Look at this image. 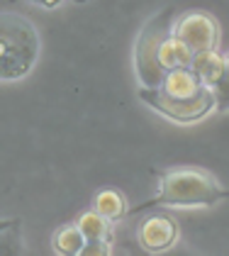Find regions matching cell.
<instances>
[{"mask_svg":"<svg viewBox=\"0 0 229 256\" xmlns=\"http://www.w3.org/2000/svg\"><path fill=\"white\" fill-rule=\"evenodd\" d=\"M229 198V190H224L208 171L200 168H173L161 174L158 180V193L152 200H144L142 205H136L130 210V215L144 212V210H154L161 205H188V208H198V205H214L220 200Z\"/></svg>","mask_w":229,"mask_h":256,"instance_id":"6da1fadb","label":"cell"},{"mask_svg":"<svg viewBox=\"0 0 229 256\" xmlns=\"http://www.w3.org/2000/svg\"><path fill=\"white\" fill-rule=\"evenodd\" d=\"M39 59L37 27L20 12L0 15V78H24Z\"/></svg>","mask_w":229,"mask_h":256,"instance_id":"7a4b0ae2","label":"cell"},{"mask_svg":"<svg viewBox=\"0 0 229 256\" xmlns=\"http://www.w3.org/2000/svg\"><path fill=\"white\" fill-rule=\"evenodd\" d=\"M173 18H176L173 8L158 10L152 20H146L136 37L134 68H136V78L142 83V88H161V83L166 78V68L158 61V49L164 40L173 34Z\"/></svg>","mask_w":229,"mask_h":256,"instance_id":"3957f363","label":"cell"},{"mask_svg":"<svg viewBox=\"0 0 229 256\" xmlns=\"http://www.w3.org/2000/svg\"><path fill=\"white\" fill-rule=\"evenodd\" d=\"M139 98L144 100L149 108H154L158 115H166V118L176 120V122H198V120H202L205 115H210L212 110H217L214 93H212L210 86L192 100L171 98L161 88H142L139 90Z\"/></svg>","mask_w":229,"mask_h":256,"instance_id":"277c9868","label":"cell"},{"mask_svg":"<svg viewBox=\"0 0 229 256\" xmlns=\"http://www.w3.org/2000/svg\"><path fill=\"white\" fill-rule=\"evenodd\" d=\"M173 34L192 54L210 52V49H217V44H220V22L205 10H192L173 24Z\"/></svg>","mask_w":229,"mask_h":256,"instance_id":"5b68a950","label":"cell"},{"mask_svg":"<svg viewBox=\"0 0 229 256\" xmlns=\"http://www.w3.org/2000/svg\"><path fill=\"white\" fill-rule=\"evenodd\" d=\"M136 236H139L142 249L154 252V254L156 252H166L178 239V224L166 212H154V215L144 217V222L139 224V234Z\"/></svg>","mask_w":229,"mask_h":256,"instance_id":"8992f818","label":"cell"},{"mask_svg":"<svg viewBox=\"0 0 229 256\" xmlns=\"http://www.w3.org/2000/svg\"><path fill=\"white\" fill-rule=\"evenodd\" d=\"M208 86L202 83V78L195 74L192 66H178V68H171L166 71V78L161 83V90L171 98L178 100H192L198 98Z\"/></svg>","mask_w":229,"mask_h":256,"instance_id":"52a82bcc","label":"cell"},{"mask_svg":"<svg viewBox=\"0 0 229 256\" xmlns=\"http://www.w3.org/2000/svg\"><path fill=\"white\" fill-rule=\"evenodd\" d=\"M192 59H195V54H192L190 49L178 40L176 34L166 37L164 44H161V49H158V61H161V66H164L166 71L178 68V66H190Z\"/></svg>","mask_w":229,"mask_h":256,"instance_id":"ba28073f","label":"cell"},{"mask_svg":"<svg viewBox=\"0 0 229 256\" xmlns=\"http://www.w3.org/2000/svg\"><path fill=\"white\" fill-rule=\"evenodd\" d=\"M86 234H83V230L76 224H61L54 236H52V244H54V249H56L58 254L64 256H76L83 252V246H86Z\"/></svg>","mask_w":229,"mask_h":256,"instance_id":"9c48e42d","label":"cell"},{"mask_svg":"<svg viewBox=\"0 0 229 256\" xmlns=\"http://www.w3.org/2000/svg\"><path fill=\"white\" fill-rule=\"evenodd\" d=\"M93 208H96L100 215H105L110 222H117V220H122L124 215H130V210H127V200L124 196L117 190V188H105V190H100L93 200Z\"/></svg>","mask_w":229,"mask_h":256,"instance_id":"30bf717a","label":"cell"},{"mask_svg":"<svg viewBox=\"0 0 229 256\" xmlns=\"http://www.w3.org/2000/svg\"><path fill=\"white\" fill-rule=\"evenodd\" d=\"M192 68H195V74L202 78L205 86H214L217 78H220V74H222V66H224V56L217 52V49H210V52H200V54H195V59L190 64Z\"/></svg>","mask_w":229,"mask_h":256,"instance_id":"8fae6325","label":"cell"},{"mask_svg":"<svg viewBox=\"0 0 229 256\" xmlns=\"http://www.w3.org/2000/svg\"><path fill=\"white\" fill-rule=\"evenodd\" d=\"M78 227L83 230L86 239H112L110 220H108L105 215H100L96 208L78 217Z\"/></svg>","mask_w":229,"mask_h":256,"instance_id":"7c38bea8","label":"cell"},{"mask_svg":"<svg viewBox=\"0 0 229 256\" xmlns=\"http://www.w3.org/2000/svg\"><path fill=\"white\" fill-rule=\"evenodd\" d=\"M212 93H214V105L220 112H227L229 110V54L224 56V66H222V74L217 83L212 86Z\"/></svg>","mask_w":229,"mask_h":256,"instance_id":"4fadbf2b","label":"cell"},{"mask_svg":"<svg viewBox=\"0 0 229 256\" xmlns=\"http://www.w3.org/2000/svg\"><path fill=\"white\" fill-rule=\"evenodd\" d=\"M110 252H112L110 239H88L80 254L83 256H108Z\"/></svg>","mask_w":229,"mask_h":256,"instance_id":"5bb4252c","label":"cell"},{"mask_svg":"<svg viewBox=\"0 0 229 256\" xmlns=\"http://www.w3.org/2000/svg\"><path fill=\"white\" fill-rule=\"evenodd\" d=\"M32 2H37V5H44V8H54V5H58V0H32Z\"/></svg>","mask_w":229,"mask_h":256,"instance_id":"9a60e30c","label":"cell"},{"mask_svg":"<svg viewBox=\"0 0 229 256\" xmlns=\"http://www.w3.org/2000/svg\"><path fill=\"white\" fill-rule=\"evenodd\" d=\"M76 2H86V0H76Z\"/></svg>","mask_w":229,"mask_h":256,"instance_id":"2e32d148","label":"cell"}]
</instances>
